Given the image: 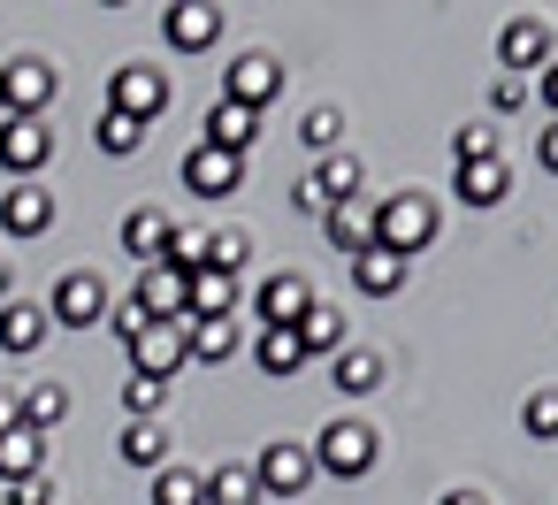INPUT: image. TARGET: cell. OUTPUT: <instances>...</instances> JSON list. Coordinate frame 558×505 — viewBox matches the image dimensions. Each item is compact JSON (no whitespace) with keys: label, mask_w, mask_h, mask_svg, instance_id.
I'll return each mask as SVG.
<instances>
[{"label":"cell","mask_w":558,"mask_h":505,"mask_svg":"<svg viewBox=\"0 0 558 505\" xmlns=\"http://www.w3.org/2000/svg\"><path fill=\"white\" fill-rule=\"evenodd\" d=\"M428 238H436V207H428L421 192H390V200L367 215V245H383V253H398V261L428 253Z\"/></svg>","instance_id":"obj_1"},{"label":"cell","mask_w":558,"mask_h":505,"mask_svg":"<svg viewBox=\"0 0 558 505\" xmlns=\"http://www.w3.org/2000/svg\"><path fill=\"white\" fill-rule=\"evenodd\" d=\"M306 452H314V474L360 482V474L375 467V452H383V444H375V429H367V421H329V429H322Z\"/></svg>","instance_id":"obj_2"},{"label":"cell","mask_w":558,"mask_h":505,"mask_svg":"<svg viewBox=\"0 0 558 505\" xmlns=\"http://www.w3.org/2000/svg\"><path fill=\"white\" fill-rule=\"evenodd\" d=\"M169 100H177V85H169V70H146V62H131V70H116V85H108V108L116 116H131V123H161L169 116Z\"/></svg>","instance_id":"obj_3"},{"label":"cell","mask_w":558,"mask_h":505,"mask_svg":"<svg viewBox=\"0 0 558 505\" xmlns=\"http://www.w3.org/2000/svg\"><path fill=\"white\" fill-rule=\"evenodd\" d=\"M54 161V131L47 116H0V169L16 184H39V169Z\"/></svg>","instance_id":"obj_4"},{"label":"cell","mask_w":558,"mask_h":505,"mask_svg":"<svg viewBox=\"0 0 558 505\" xmlns=\"http://www.w3.org/2000/svg\"><path fill=\"white\" fill-rule=\"evenodd\" d=\"M108 284L93 276V268H70L62 284H54V299H47V314L62 322V329H93V322H108Z\"/></svg>","instance_id":"obj_5"},{"label":"cell","mask_w":558,"mask_h":505,"mask_svg":"<svg viewBox=\"0 0 558 505\" xmlns=\"http://www.w3.org/2000/svg\"><path fill=\"white\" fill-rule=\"evenodd\" d=\"M253 482H260V497H299V490L314 482V452H306V444H291V436H276V444H260Z\"/></svg>","instance_id":"obj_6"},{"label":"cell","mask_w":558,"mask_h":505,"mask_svg":"<svg viewBox=\"0 0 558 505\" xmlns=\"http://www.w3.org/2000/svg\"><path fill=\"white\" fill-rule=\"evenodd\" d=\"M184 360H192V352H184V322H146V329L131 337V375H154V383H169Z\"/></svg>","instance_id":"obj_7"},{"label":"cell","mask_w":558,"mask_h":505,"mask_svg":"<svg viewBox=\"0 0 558 505\" xmlns=\"http://www.w3.org/2000/svg\"><path fill=\"white\" fill-rule=\"evenodd\" d=\"M47 100H54V70L39 55H16L9 70H0V108L9 116H47Z\"/></svg>","instance_id":"obj_8"},{"label":"cell","mask_w":558,"mask_h":505,"mask_svg":"<svg viewBox=\"0 0 558 505\" xmlns=\"http://www.w3.org/2000/svg\"><path fill=\"white\" fill-rule=\"evenodd\" d=\"M276 93H283V62H276V55H238L230 77H222V100H238V108H253V116H260Z\"/></svg>","instance_id":"obj_9"},{"label":"cell","mask_w":558,"mask_h":505,"mask_svg":"<svg viewBox=\"0 0 558 505\" xmlns=\"http://www.w3.org/2000/svg\"><path fill=\"white\" fill-rule=\"evenodd\" d=\"M314 306V291H306V276H291V268H276L260 291H253V314H260V329H299V314Z\"/></svg>","instance_id":"obj_10"},{"label":"cell","mask_w":558,"mask_h":505,"mask_svg":"<svg viewBox=\"0 0 558 505\" xmlns=\"http://www.w3.org/2000/svg\"><path fill=\"white\" fill-rule=\"evenodd\" d=\"M497 62H505V77L543 70V62H550V24H543V16H512V24L497 32Z\"/></svg>","instance_id":"obj_11"},{"label":"cell","mask_w":558,"mask_h":505,"mask_svg":"<svg viewBox=\"0 0 558 505\" xmlns=\"http://www.w3.org/2000/svg\"><path fill=\"white\" fill-rule=\"evenodd\" d=\"M238 184H245V161H238V154H215V146H192V154H184V192L230 200Z\"/></svg>","instance_id":"obj_12"},{"label":"cell","mask_w":558,"mask_h":505,"mask_svg":"<svg viewBox=\"0 0 558 505\" xmlns=\"http://www.w3.org/2000/svg\"><path fill=\"white\" fill-rule=\"evenodd\" d=\"M0 230H9V238H47V230H54V192H47V184L0 192Z\"/></svg>","instance_id":"obj_13"},{"label":"cell","mask_w":558,"mask_h":505,"mask_svg":"<svg viewBox=\"0 0 558 505\" xmlns=\"http://www.w3.org/2000/svg\"><path fill=\"white\" fill-rule=\"evenodd\" d=\"M161 32H169L177 55H207V47L222 39V9H207V0H184V9L161 16Z\"/></svg>","instance_id":"obj_14"},{"label":"cell","mask_w":558,"mask_h":505,"mask_svg":"<svg viewBox=\"0 0 558 505\" xmlns=\"http://www.w3.org/2000/svg\"><path fill=\"white\" fill-rule=\"evenodd\" d=\"M253 139H260V116H253V108H238V100H215V108H207V139H199V146H215V154H238V161H245V154H253Z\"/></svg>","instance_id":"obj_15"},{"label":"cell","mask_w":558,"mask_h":505,"mask_svg":"<svg viewBox=\"0 0 558 505\" xmlns=\"http://www.w3.org/2000/svg\"><path fill=\"white\" fill-rule=\"evenodd\" d=\"M405 276H413V261H398V253H383V245L352 253V284H360V299H398Z\"/></svg>","instance_id":"obj_16"},{"label":"cell","mask_w":558,"mask_h":505,"mask_svg":"<svg viewBox=\"0 0 558 505\" xmlns=\"http://www.w3.org/2000/svg\"><path fill=\"white\" fill-rule=\"evenodd\" d=\"M54 337V314L47 306H32V299H9L0 306V352H39Z\"/></svg>","instance_id":"obj_17"},{"label":"cell","mask_w":558,"mask_h":505,"mask_svg":"<svg viewBox=\"0 0 558 505\" xmlns=\"http://www.w3.org/2000/svg\"><path fill=\"white\" fill-rule=\"evenodd\" d=\"M32 474H47V436L16 421L9 436H0V482H9V490H24Z\"/></svg>","instance_id":"obj_18"},{"label":"cell","mask_w":558,"mask_h":505,"mask_svg":"<svg viewBox=\"0 0 558 505\" xmlns=\"http://www.w3.org/2000/svg\"><path fill=\"white\" fill-rule=\"evenodd\" d=\"M131 299H138L154 322H184V276H177V268H161V261H154V268H138Z\"/></svg>","instance_id":"obj_19"},{"label":"cell","mask_w":558,"mask_h":505,"mask_svg":"<svg viewBox=\"0 0 558 505\" xmlns=\"http://www.w3.org/2000/svg\"><path fill=\"white\" fill-rule=\"evenodd\" d=\"M169 230H177V223H169L161 207H131V215H123V253H131L138 268H154L161 245H169Z\"/></svg>","instance_id":"obj_20"},{"label":"cell","mask_w":558,"mask_h":505,"mask_svg":"<svg viewBox=\"0 0 558 505\" xmlns=\"http://www.w3.org/2000/svg\"><path fill=\"white\" fill-rule=\"evenodd\" d=\"M344 337H352V322H344L337 306H322V299H314V306L299 314V345H306V360H314V352H329V360H337V352H344Z\"/></svg>","instance_id":"obj_21"},{"label":"cell","mask_w":558,"mask_h":505,"mask_svg":"<svg viewBox=\"0 0 558 505\" xmlns=\"http://www.w3.org/2000/svg\"><path fill=\"white\" fill-rule=\"evenodd\" d=\"M238 345H245V329H238V322H184V352H192V360H207V368H222Z\"/></svg>","instance_id":"obj_22"},{"label":"cell","mask_w":558,"mask_h":505,"mask_svg":"<svg viewBox=\"0 0 558 505\" xmlns=\"http://www.w3.org/2000/svg\"><path fill=\"white\" fill-rule=\"evenodd\" d=\"M505 192H512L505 161H466V169H459V207H497Z\"/></svg>","instance_id":"obj_23"},{"label":"cell","mask_w":558,"mask_h":505,"mask_svg":"<svg viewBox=\"0 0 558 505\" xmlns=\"http://www.w3.org/2000/svg\"><path fill=\"white\" fill-rule=\"evenodd\" d=\"M253 360H260V375H299L306 368V345H299V329H260L253 337Z\"/></svg>","instance_id":"obj_24"},{"label":"cell","mask_w":558,"mask_h":505,"mask_svg":"<svg viewBox=\"0 0 558 505\" xmlns=\"http://www.w3.org/2000/svg\"><path fill=\"white\" fill-rule=\"evenodd\" d=\"M329 383H337L344 398H367V390L383 383V352H360V345H344V352H337V375H329Z\"/></svg>","instance_id":"obj_25"},{"label":"cell","mask_w":558,"mask_h":505,"mask_svg":"<svg viewBox=\"0 0 558 505\" xmlns=\"http://www.w3.org/2000/svg\"><path fill=\"white\" fill-rule=\"evenodd\" d=\"M123 467H154V474H161V467H169V429H161V421H131V429H123Z\"/></svg>","instance_id":"obj_26"},{"label":"cell","mask_w":558,"mask_h":505,"mask_svg":"<svg viewBox=\"0 0 558 505\" xmlns=\"http://www.w3.org/2000/svg\"><path fill=\"white\" fill-rule=\"evenodd\" d=\"M16 406H24V429H39V436H47V429L70 413V390H62V383H32Z\"/></svg>","instance_id":"obj_27"},{"label":"cell","mask_w":558,"mask_h":505,"mask_svg":"<svg viewBox=\"0 0 558 505\" xmlns=\"http://www.w3.org/2000/svg\"><path fill=\"white\" fill-rule=\"evenodd\" d=\"M207 505H260L253 467H215V474H207Z\"/></svg>","instance_id":"obj_28"},{"label":"cell","mask_w":558,"mask_h":505,"mask_svg":"<svg viewBox=\"0 0 558 505\" xmlns=\"http://www.w3.org/2000/svg\"><path fill=\"white\" fill-rule=\"evenodd\" d=\"M154 505H207V474H192V467H161V474H154Z\"/></svg>","instance_id":"obj_29"},{"label":"cell","mask_w":558,"mask_h":505,"mask_svg":"<svg viewBox=\"0 0 558 505\" xmlns=\"http://www.w3.org/2000/svg\"><path fill=\"white\" fill-rule=\"evenodd\" d=\"M93 139H100V154H116V161H131V154L146 146V123H131V116H116V108H108Z\"/></svg>","instance_id":"obj_30"},{"label":"cell","mask_w":558,"mask_h":505,"mask_svg":"<svg viewBox=\"0 0 558 505\" xmlns=\"http://www.w3.org/2000/svg\"><path fill=\"white\" fill-rule=\"evenodd\" d=\"M161 268H177V276H199V268H207V230H169V245H161Z\"/></svg>","instance_id":"obj_31"},{"label":"cell","mask_w":558,"mask_h":505,"mask_svg":"<svg viewBox=\"0 0 558 505\" xmlns=\"http://www.w3.org/2000/svg\"><path fill=\"white\" fill-rule=\"evenodd\" d=\"M451 161L466 169V161H497V131L489 123H459L451 131Z\"/></svg>","instance_id":"obj_32"},{"label":"cell","mask_w":558,"mask_h":505,"mask_svg":"<svg viewBox=\"0 0 558 505\" xmlns=\"http://www.w3.org/2000/svg\"><path fill=\"white\" fill-rule=\"evenodd\" d=\"M299 139H306V146L329 161V154H337V139H344V116H337V108H314V116L299 123Z\"/></svg>","instance_id":"obj_33"},{"label":"cell","mask_w":558,"mask_h":505,"mask_svg":"<svg viewBox=\"0 0 558 505\" xmlns=\"http://www.w3.org/2000/svg\"><path fill=\"white\" fill-rule=\"evenodd\" d=\"M322 238H329L337 253H367V223H360L352 207H337V215H322Z\"/></svg>","instance_id":"obj_34"},{"label":"cell","mask_w":558,"mask_h":505,"mask_svg":"<svg viewBox=\"0 0 558 505\" xmlns=\"http://www.w3.org/2000/svg\"><path fill=\"white\" fill-rule=\"evenodd\" d=\"M253 261V245H245V230H222V238H207V268L215 276H238Z\"/></svg>","instance_id":"obj_35"},{"label":"cell","mask_w":558,"mask_h":505,"mask_svg":"<svg viewBox=\"0 0 558 505\" xmlns=\"http://www.w3.org/2000/svg\"><path fill=\"white\" fill-rule=\"evenodd\" d=\"M123 406H131L138 421H161V406H169V383H154V375H131V383H123Z\"/></svg>","instance_id":"obj_36"},{"label":"cell","mask_w":558,"mask_h":505,"mask_svg":"<svg viewBox=\"0 0 558 505\" xmlns=\"http://www.w3.org/2000/svg\"><path fill=\"white\" fill-rule=\"evenodd\" d=\"M520 429H527V436H543V444H550V436H558V390H535V398H527V406H520Z\"/></svg>","instance_id":"obj_37"},{"label":"cell","mask_w":558,"mask_h":505,"mask_svg":"<svg viewBox=\"0 0 558 505\" xmlns=\"http://www.w3.org/2000/svg\"><path fill=\"white\" fill-rule=\"evenodd\" d=\"M527 100H535L527 77H497V85H489V108H497V116H512V108H527Z\"/></svg>","instance_id":"obj_38"},{"label":"cell","mask_w":558,"mask_h":505,"mask_svg":"<svg viewBox=\"0 0 558 505\" xmlns=\"http://www.w3.org/2000/svg\"><path fill=\"white\" fill-rule=\"evenodd\" d=\"M146 322H154V314H146V306H138V299H116V306H108V329H116V337H123V345H131V337H138V329H146Z\"/></svg>","instance_id":"obj_39"},{"label":"cell","mask_w":558,"mask_h":505,"mask_svg":"<svg viewBox=\"0 0 558 505\" xmlns=\"http://www.w3.org/2000/svg\"><path fill=\"white\" fill-rule=\"evenodd\" d=\"M535 93H543V108H550V123H558V55L543 62V77H535Z\"/></svg>","instance_id":"obj_40"},{"label":"cell","mask_w":558,"mask_h":505,"mask_svg":"<svg viewBox=\"0 0 558 505\" xmlns=\"http://www.w3.org/2000/svg\"><path fill=\"white\" fill-rule=\"evenodd\" d=\"M535 161H543V169H550V177H558V123H550V131H543V139H535Z\"/></svg>","instance_id":"obj_41"},{"label":"cell","mask_w":558,"mask_h":505,"mask_svg":"<svg viewBox=\"0 0 558 505\" xmlns=\"http://www.w3.org/2000/svg\"><path fill=\"white\" fill-rule=\"evenodd\" d=\"M436 505H489V497H482V490H444Z\"/></svg>","instance_id":"obj_42"},{"label":"cell","mask_w":558,"mask_h":505,"mask_svg":"<svg viewBox=\"0 0 558 505\" xmlns=\"http://www.w3.org/2000/svg\"><path fill=\"white\" fill-rule=\"evenodd\" d=\"M9 284H16V276H9V261H0V306H9Z\"/></svg>","instance_id":"obj_43"},{"label":"cell","mask_w":558,"mask_h":505,"mask_svg":"<svg viewBox=\"0 0 558 505\" xmlns=\"http://www.w3.org/2000/svg\"><path fill=\"white\" fill-rule=\"evenodd\" d=\"M0 116H9V108H0Z\"/></svg>","instance_id":"obj_44"}]
</instances>
